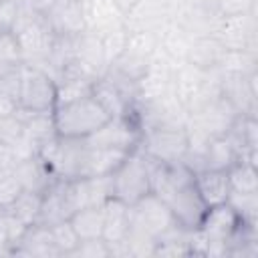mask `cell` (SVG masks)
<instances>
[{"label":"cell","instance_id":"6da1fadb","mask_svg":"<svg viewBox=\"0 0 258 258\" xmlns=\"http://www.w3.org/2000/svg\"><path fill=\"white\" fill-rule=\"evenodd\" d=\"M52 117H54L56 135L69 139H85L111 119V115L93 97V93L77 101L56 105L52 109Z\"/></svg>","mask_w":258,"mask_h":258},{"label":"cell","instance_id":"7a4b0ae2","mask_svg":"<svg viewBox=\"0 0 258 258\" xmlns=\"http://www.w3.org/2000/svg\"><path fill=\"white\" fill-rule=\"evenodd\" d=\"M111 185H113V198L133 206L147 194H151L149 183V165L145 153L137 147L133 149L123 163L111 173Z\"/></svg>","mask_w":258,"mask_h":258},{"label":"cell","instance_id":"3957f363","mask_svg":"<svg viewBox=\"0 0 258 258\" xmlns=\"http://www.w3.org/2000/svg\"><path fill=\"white\" fill-rule=\"evenodd\" d=\"M56 105V81L38 67L22 62L18 107L28 111H52Z\"/></svg>","mask_w":258,"mask_h":258},{"label":"cell","instance_id":"277c9868","mask_svg":"<svg viewBox=\"0 0 258 258\" xmlns=\"http://www.w3.org/2000/svg\"><path fill=\"white\" fill-rule=\"evenodd\" d=\"M141 139L143 145H139V149L145 155L165 163L181 161L189 145L187 131L183 127H177V123H159L145 137L141 135Z\"/></svg>","mask_w":258,"mask_h":258},{"label":"cell","instance_id":"5b68a950","mask_svg":"<svg viewBox=\"0 0 258 258\" xmlns=\"http://www.w3.org/2000/svg\"><path fill=\"white\" fill-rule=\"evenodd\" d=\"M240 222H242V218L238 216V212L228 202L208 208L204 218H202V222H200V226L196 228L210 242L208 254H226L228 240L236 232Z\"/></svg>","mask_w":258,"mask_h":258},{"label":"cell","instance_id":"8992f818","mask_svg":"<svg viewBox=\"0 0 258 258\" xmlns=\"http://www.w3.org/2000/svg\"><path fill=\"white\" fill-rule=\"evenodd\" d=\"M93 147H113L123 151H133L141 143V131L133 117H111L93 135L85 137Z\"/></svg>","mask_w":258,"mask_h":258},{"label":"cell","instance_id":"52a82bcc","mask_svg":"<svg viewBox=\"0 0 258 258\" xmlns=\"http://www.w3.org/2000/svg\"><path fill=\"white\" fill-rule=\"evenodd\" d=\"M165 204H167L173 220L185 230H196L200 226L206 210H208L206 204L202 202V198L198 196V191L194 187V181L175 189L173 196Z\"/></svg>","mask_w":258,"mask_h":258},{"label":"cell","instance_id":"ba28073f","mask_svg":"<svg viewBox=\"0 0 258 258\" xmlns=\"http://www.w3.org/2000/svg\"><path fill=\"white\" fill-rule=\"evenodd\" d=\"M12 173L18 179L22 189L36 191V194H42V196L58 181V177L52 173V169L46 165V161L38 153L28 157V159L18 161L12 169Z\"/></svg>","mask_w":258,"mask_h":258},{"label":"cell","instance_id":"9c48e42d","mask_svg":"<svg viewBox=\"0 0 258 258\" xmlns=\"http://www.w3.org/2000/svg\"><path fill=\"white\" fill-rule=\"evenodd\" d=\"M129 228H131V206L117 198H109L103 204V240L107 242V246L125 242Z\"/></svg>","mask_w":258,"mask_h":258},{"label":"cell","instance_id":"30bf717a","mask_svg":"<svg viewBox=\"0 0 258 258\" xmlns=\"http://www.w3.org/2000/svg\"><path fill=\"white\" fill-rule=\"evenodd\" d=\"M87 143V141H85ZM131 151L113 149V147H93L87 143L83 165H81V177H97V175H111L123 159Z\"/></svg>","mask_w":258,"mask_h":258},{"label":"cell","instance_id":"8fae6325","mask_svg":"<svg viewBox=\"0 0 258 258\" xmlns=\"http://www.w3.org/2000/svg\"><path fill=\"white\" fill-rule=\"evenodd\" d=\"M194 187L206 208L218 206L228 202L230 196V181L228 171L224 169H200L194 173Z\"/></svg>","mask_w":258,"mask_h":258},{"label":"cell","instance_id":"7c38bea8","mask_svg":"<svg viewBox=\"0 0 258 258\" xmlns=\"http://www.w3.org/2000/svg\"><path fill=\"white\" fill-rule=\"evenodd\" d=\"M12 254H24V256H60L52 236H50V228L48 226H40V224H32L26 228V232L22 234V238L16 242V246L12 248Z\"/></svg>","mask_w":258,"mask_h":258},{"label":"cell","instance_id":"4fadbf2b","mask_svg":"<svg viewBox=\"0 0 258 258\" xmlns=\"http://www.w3.org/2000/svg\"><path fill=\"white\" fill-rule=\"evenodd\" d=\"M236 161H238V153L226 135H214L208 139L202 151V169L228 171Z\"/></svg>","mask_w":258,"mask_h":258},{"label":"cell","instance_id":"5bb4252c","mask_svg":"<svg viewBox=\"0 0 258 258\" xmlns=\"http://www.w3.org/2000/svg\"><path fill=\"white\" fill-rule=\"evenodd\" d=\"M79 240L103 238V206H87L69 218Z\"/></svg>","mask_w":258,"mask_h":258},{"label":"cell","instance_id":"9a60e30c","mask_svg":"<svg viewBox=\"0 0 258 258\" xmlns=\"http://www.w3.org/2000/svg\"><path fill=\"white\" fill-rule=\"evenodd\" d=\"M40 206H42V194L22 189V191L18 194V198H16L6 210H8L12 216H16L24 226H32V224L38 222Z\"/></svg>","mask_w":258,"mask_h":258},{"label":"cell","instance_id":"2e32d148","mask_svg":"<svg viewBox=\"0 0 258 258\" xmlns=\"http://www.w3.org/2000/svg\"><path fill=\"white\" fill-rule=\"evenodd\" d=\"M228 181L232 194H256L258 191L256 165L248 161H236L228 169Z\"/></svg>","mask_w":258,"mask_h":258},{"label":"cell","instance_id":"e0dca14e","mask_svg":"<svg viewBox=\"0 0 258 258\" xmlns=\"http://www.w3.org/2000/svg\"><path fill=\"white\" fill-rule=\"evenodd\" d=\"M48 228H50V236H52V242H54L58 254H60V256H71L73 250H75V248L79 246V242H81L79 236L75 234L71 222H69V220H60V222H56V224H52V226H48Z\"/></svg>","mask_w":258,"mask_h":258},{"label":"cell","instance_id":"ac0fdd59","mask_svg":"<svg viewBox=\"0 0 258 258\" xmlns=\"http://www.w3.org/2000/svg\"><path fill=\"white\" fill-rule=\"evenodd\" d=\"M0 64H22V50L14 32H0Z\"/></svg>","mask_w":258,"mask_h":258},{"label":"cell","instance_id":"d6986e66","mask_svg":"<svg viewBox=\"0 0 258 258\" xmlns=\"http://www.w3.org/2000/svg\"><path fill=\"white\" fill-rule=\"evenodd\" d=\"M20 191H22V187H20L18 179L14 177V173L0 175V208H8L18 198Z\"/></svg>","mask_w":258,"mask_h":258},{"label":"cell","instance_id":"ffe728a7","mask_svg":"<svg viewBox=\"0 0 258 258\" xmlns=\"http://www.w3.org/2000/svg\"><path fill=\"white\" fill-rule=\"evenodd\" d=\"M18 8H20L18 0H0V32H6V30L12 32Z\"/></svg>","mask_w":258,"mask_h":258},{"label":"cell","instance_id":"44dd1931","mask_svg":"<svg viewBox=\"0 0 258 258\" xmlns=\"http://www.w3.org/2000/svg\"><path fill=\"white\" fill-rule=\"evenodd\" d=\"M16 107H18V103H16L12 97L0 93V121L6 119V117H10V115H14Z\"/></svg>","mask_w":258,"mask_h":258}]
</instances>
